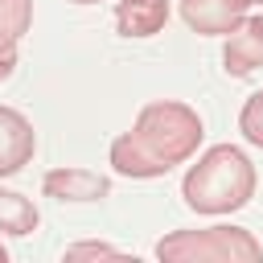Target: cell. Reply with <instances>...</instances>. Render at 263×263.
Here are the masks:
<instances>
[{"mask_svg": "<svg viewBox=\"0 0 263 263\" xmlns=\"http://www.w3.org/2000/svg\"><path fill=\"white\" fill-rule=\"evenodd\" d=\"M16 74V49H8V53H0V82H8Z\"/></svg>", "mask_w": 263, "mask_h": 263, "instance_id": "5bb4252c", "label": "cell"}, {"mask_svg": "<svg viewBox=\"0 0 263 263\" xmlns=\"http://www.w3.org/2000/svg\"><path fill=\"white\" fill-rule=\"evenodd\" d=\"M111 168H115L119 177H132V181H152V177H164L173 164H164V160L152 156L132 132H123V136L111 140Z\"/></svg>", "mask_w": 263, "mask_h": 263, "instance_id": "ba28073f", "label": "cell"}, {"mask_svg": "<svg viewBox=\"0 0 263 263\" xmlns=\"http://www.w3.org/2000/svg\"><path fill=\"white\" fill-rule=\"evenodd\" d=\"M132 136L152 152L160 156L164 164H185L205 127H201V115L189 107V103H177V99H156V103H144L136 123H132Z\"/></svg>", "mask_w": 263, "mask_h": 263, "instance_id": "7a4b0ae2", "label": "cell"}, {"mask_svg": "<svg viewBox=\"0 0 263 263\" xmlns=\"http://www.w3.org/2000/svg\"><path fill=\"white\" fill-rule=\"evenodd\" d=\"M222 66L230 78H247L263 66V16H247L230 37H226V49H222Z\"/></svg>", "mask_w": 263, "mask_h": 263, "instance_id": "8992f818", "label": "cell"}, {"mask_svg": "<svg viewBox=\"0 0 263 263\" xmlns=\"http://www.w3.org/2000/svg\"><path fill=\"white\" fill-rule=\"evenodd\" d=\"M70 4H99V0H70Z\"/></svg>", "mask_w": 263, "mask_h": 263, "instance_id": "2e32d148", "label": "cell"}, {"mask_svg": "<svg viewBox=\"0 0 263 263\" xmlns=\"http://www.w3.org/2000/svg\"><path fill=\"white\" fill-rule=\"evenodd\" d=\"M168 21V0H115L119 37H152Z\"/></svg>", "mask_w": 263, "mask_h": 263, "instance_id": "9c48e42d", "label": "cell"}, {"mask_svg": "<svg viewBox=\"0 0 263 263\" xmlns=\"http://www.w3.org/2000/svg\"><path fill=\"white\" fill-rule=\"evenodd\" d=\"M156 259L164 263H259L263 247L242 226H205V230H173L156 242Z\"/></svg>", "mask_w": 263, "mask_h": 263, "instance_id": "3957f363", "label": "cell"}, {"mask_svg": "<svg viewBox=\"0 0 263 263\" xmlns=\"http://www.w3.org/2000/svg\"><path fill=\"white\" fill-rule=\"evenodd\" d=\"M238 132H242L247 144L263 148V90H255V95L242 103V111H238Z\"/></svg>", "mask_w": 263, "mask_h": 263, "instance_id": "7c38bea8", "label": "cell"}, {"mask_svg": "<svg viewBox=\"0 0 263 263\" xmlns=\"http://www.w3.org/2000/svg\"><path fill=\"white\" fill-rule=\"evenodd\" d=\"M255 0H181V21L197 33V37H230Z\"/></svg>", "mask_w": 263, "mask_h": 263, "instance_id": "277c9868", "label": "cell"}, {"mask_svg": "<svg viewBox=\"0 0 263 263\" xmlns=\"http://www.w3.org/2000/svg\"><path fill=\"white\" fill-rule=\"evenodd\" d=\"M0 263H8V251H4V242H0Z\"/></svg>", "mask_w": 263, "mask_h": 263, "instance_id": "9a60e30c", "label": "cell"}, {"mask_svg": "<svg viewBox=\"0 0 263 263\" xmlns=\"http://www.w3.org/2000/svg\"><path fill=\"white\" fill-rule=\"evenodd\" d=\"M41 222L37 205L25 197V193H12V189H0V234H12V238H25L33 234Z\"/></svg>", "mask_w": 263, "mask_h": 263, "instance_id": "30bf717a", "label": "cell"}, {"mask_svg": "<svg viewBox=\"0 0 263 263\" xmlns=\"http://www.w3.org/2000/svg\"><path fill=\"white\" fill-rule=\"evenodd\" d=\"M37 152V132L33 123L12 111V107H0V177H12L21 173Z\"/></svg>", "mask_w": 263, "mask_h": 263, "instance_id": "5b68a950", "label": "cell"}, {"mask_svg": "<svg viewBox=\"0 0 263 263\" xmlns=\"http://www.w3.org/2000/svg\"><path fill=\"white\" fill-rule=\"evenodd\" d=\"M62 259H66V263H82V259H123V251L111 247V242H74V247H66Z\"/></svg>", "mask_w": 263, "mask_h": 263, "instance_id": "4fadbf2b", "label": "cell"}, {"mask_svg": "<svg viewBox=\"0 0 263 263\" xmlns=\"http://www.w3.org/2000/svg\"><path fill=\"white\" fill-rule=\"evenodd\" d=\"M255 4H263V0H255Z\"/></svg>", "mask_w": 263, "mask_h": 263, "instance_id": "e0dca14e", "label": "cell"}, {"mask_svg": "<svg viewBox=\"0 0 263 263\" xmlns=\"http://www.w3.org/2000/svg\"><path fill=\"white\" fill-rule=\"evenodd\" d=\"M41 189L45 197H58V201H99L111 193V177L90 168H49Z\"/></svg>", "mask_w": 263, "mask_h": 263, "instance_id": "52a82bcc", "label": "cell"}, {"mask_svg": "<svg viewBox=\"0 0 263 263\" xmlns=\"http://www.w3.org/2000/svg\"><path fill=\"white\" fill-rule=\"evenodd\" d=\"M33 25V0H0V53L16 49Z\"/></svg>", "mask_w": 263, "mask_h": 263, "instance_id": "8fae6325", "label": "cell"}, {"mask_svg": "<svg viewBox=\"0 0 263 263\" xmlns=\"http://www.w3.org/2000/svg\"><path fill=\"white\" fill-rule=\"evenodd\" d=\"M181 197L193 214H234L255 197V164L234 144H214L181 181Z\"/></svg>", "mask_w": 263, "mask_h": 263, "instance_id": "6da1fadb", "label": "cell"}]
</instances>
